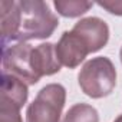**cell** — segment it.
Segmentation results:
<instances>
[{"instance_id": "obj_1", "label": "cell", "mask_w": 122, "mask_h": 122, "mask_svg": "<svg viewBox=\"0 0 122 122\" xmlns=\"http://www.w3.org/2000/svg\"><path fill=\"white\" fill-rule=\"evenodd\" d=\"M2 45L17 40L26 43L32 39H46L53 35L59 20L42 0H2L0 2Z\"/></svg>"}, {"instance_id": "obj_2", "label": "cell", "mask_w": 122, "mask_h": 122, "mask_svg": "<svg viewBox=\"0 0 122 122\" xmlns=\"http://www.w3.org/2000/svg\"><path fill=\"white\" fill-rule=\"evenodd\" d=\"M78 82L85 95L99 99L112 93L116 86V69L111 59L105 56L93 57L82 66Z\"/></svg>"}, {"instance_id": "obj_3", "label": "cell", "mask_w": 122, "mask_h": 122, "mask_svg": "<svg viewBox=\"0 0 122 122\" xmlns=\"http://www.w3.org/2000/svg\"><path fill=\"white\" fill-rule=\"evenodd\" d=\"M66 102V89L60 83H49L27 106L26 122H60Z\"/></svg>"}, {"instance_id": "obj_4", "label": "cell", "mask_w": 122, "mask_h": 122, "mask_svg": "<svg viewBox=\"0 0 122 122\" xmlns=\"http://www.w3.org/2000/svg\"><path fill=\"white\" fill-rule=\"evenodd\" d=\"M32 52L33 46L30 43H16L3 49V73L17 78L26 85L37 83L40 78L33 69Z\"/></svg>"}, {"instance_id": "obj_5", "label": "cell", "mask_w": 122, "mask_h": 122, "mask_svg": "<svg viewBox=\"0 0 122 122\" xmlns=\"http://www.w3.org/2000/svg\"><path fill=\"white\" fill-rule=\"evenodd\" d=\"M56 56L62 66L73 69L83 62L85 57L91 53L85 40L73 30L63 32L59 42L55 45Z\"/></svg>"}, {"instance_id": "obj_6", "label": "cell", "mask_w": 122, "mask_h": 122, "mask_svg": "<svg viewBox=\"0 0 122 122\" xmlns=\"http://www.w3.org/2000/svg\"><path fill=\"white\" fill-rule=\"evenodd\" d=\"M72 30L85 40L91 53L101 50L109 39V27L99 17H85L79 20Z\"/></svg>"}, {"instance_id": "obj_7", "label": "cell", "mask_w": 122, "mask_h": 122, "mask_svg": "<svg viewBox=\"0 0 122 122\" xmlns=\"http://www.w3.org/2000/svg\"><path fill=\"white\" fill-rule=\"evenodd\" d=\"M27 85L7 73L2 76V89H0V108H12L20 111L27 101Z\"/></svg>"}, {"instance_id": "obj_8", "label": "cell", "mask_w": 122, "mask_h": 122, "mask_svg": "<svg viewBox=\"0 0 122 122\" xmlns=\"http://www.w3.org/2000/svg\"><path fill=\"white\" fill-rule=\"evenodd\" d=\"M32 62H33V69L39 78L55 75L60 71V66H62L56 56L55 45L52 43H42L37 45L36 47L33 46Z\"/></svg>"}, {"instance_id": "obj_9", "label": "cell", "mask_w": 122, "mask_h": 122, "mask_svg": "<svg viewBox=\"0 0 122 122\" xmlns=\"http://www.w3.org/2000/svg\"><path fill=\"white\" fill-rule=\"evenodd\" d=\"M62 122H99V115L93 106L88 103H76L66 112Z\"/></svg>"}, {"instance_id": "obj_10", "label": "cell", "mask_w": 122, "mask_h": 122, "mask_svg": "<svg viewBox=\"0 0 122 122\" xmlns=\"http://www.w3.org/2000/svg\"><path fill=\"white\" fill-rule=\"evenodd\" d=\"M53 5L57 13L63 17H79L93 6V3L91 2H81V0H69V2L68 0H56Z\"/></svg>"}, {"instance_id": "obj_11", "label": "cell", "mask_w": 122, "mask_h": 122, "mask_svg": "<svg viewBox=\"0 0 122 122\" xmlns=\"http://www.w3.org/2000/svg\"><path fill=\"white\" fill-rule=\"evenodd\" d=\"M0 122H23V119L17 109L0 108Z\"/></svg>"}, {"instance_id": "obj_12", "label": "cell", "mask_w": 122, "mask_h": 122, "mask_svg": "<svg viewBox=\"0 0 122 122\" xmlns=\"http://www.w3.org/2000/svg\"><path fill=\"white\" fill-rule=\"evenodd\" d=\"M101 7L106 9L109 13L116 15V16H122V0L121 2H99L98 3Z\"/></svg>"}, {"instance_id": "obj_13", "label": "cell", "mask_w": 122, "mask_h": 122, "mask_svg": "<svg viewBox=\"0 0 122 122\" xmlns=\"http://www.w3.org/2000/svg\"><path fill=\"white\" fill-rule=\"evenodd\" d=\"M113 122H122V115H119V116H118V118H116Z\"/></svg>"}, {"instance_id": "obj_14", "label": "cell", "mask_w": 122, "mask_h": 122, "mask_svg": "<svg viewBox=\"0 0 122 122\" xmlns=\"http://www.w3.org/2000/svg\"><path fill=\"white\" fill-rule=\"evenodd\" d=\"M119 56H121V62H122V47H121V52H119Z\"/></svg>"}]
</instances>
